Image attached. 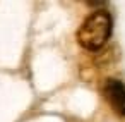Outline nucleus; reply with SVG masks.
<instances>
[{
  "mask_svg": "<svg viewBox=\"0 0 125 122\" xmlns=\"http://www.w3.org/2000/svg\"><path fill=\"white\" fill-rule=\"evenodd\" d=\"M104 96L118 115H125V84L122 81L108 79L104 83Z\"/></svg>",
  "mask_w": 125,
  "mask_h": 122,
  "instance_id": "obj_2",
  "label": "nucleus"
},
{
  "mask_svg": "<svg viewBox=\"0 0 125 122\" xmlns=\"http://www.w3.org/2000/svg\"><path fill=\"white\" fill-rule=\"evenodd\" d=\"M111 16L103 9L94 11L81 24L77 31V41L82 48L89 52H98L106 45L111 35Z\"/></svg>",
  "mask_w": 125,
  "mask_h": 122,
  "instance_id": "obj_1",
  "label": "nucleus"
}]
</instances>
